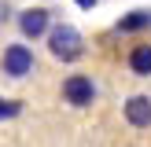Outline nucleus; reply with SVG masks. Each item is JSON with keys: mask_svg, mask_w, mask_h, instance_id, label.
<instances>
[{"mask_svg": "<svg viewBox=\"0 0 151 147\" xmlns=\"http://www.w3.org/2000/svg\"><path fill=\"white\" fill-rule=\"evenodd\" d=\"M48 51L59 59V63H78L81 51H85V41L74 26H48Z\"/></svg>", "mask_w": 151, "mask_h": 147, "instance_id": "f257e3e1", "label": "nucleus"}, {"mask_svg": "<svg viewBox=\"0 0 151 147\" xmlns=\"http://www.w3.org/2000/svg\"><path fill=\"white\" fill-rule=\"evenodd\" d=\"M37 66V55L29 44H7L4 55H0V70L7 74V77H29Z\"/></svg>", "mask_w": 151, "mask_h": 147, "instance_id": "f03ea898", "label": "nucleus"}, {"mask_svg": "<svg viewBox=\"0 0 151 147\" xmlns=\"http://www.w3.org/2000/svg\"><path fill=\"white\" fill-rule=\"evenodd\" d=\"M59 92H63V99L70 103V107H92L96 103V81L85 77V74H70Z\"/></svg>", "mask_w": 151, "mask_h": 147, "instance_id": "7ed1b4c3", "label": "nucleus"}, {"mask_svg": "<svg viewBox=\"0 0 151 147\" xmlns=\"http://www.w3.org/2000/svg\"><path fill=\"white\" fill-rule=\"evenodd\" d=\"M52 26V15L48 7H26V11L19 15V33L26 37V41H37V37H44Z\"/></svg>", "mask_w": 151, "mask_h": 147, "instance_id": "20e7f679", "label": "nucleus"}, {"mask_svg": "<svg viewBox=\"0 0 151 147\" xmlns=\"http://www.w3.org/2000/svg\"><path fill=\"white\" fill-rule=\"evenodd\" d=\"M125 121L133 129H151V96H129L125 99Z\"/></svg>", "mask_w": 151, "mask_h": 147, "instance_id": "39448f33", "label": "nucleus"}, {"mask_svg": "<svg viewBox=\"0 0 151 147\" xmlns=\"http://www.w3.org/2000/svg\"><path fill=\"white\" fill-rule=\"evenodd\" d=\"M125 63H129V74L151 77V44H133L129 55H125Z\"/></svg>", "mask_w": 151, "mask_h": 147, "instance_id": "423d86ee", "label": "nucleus"}, {"mask_svg": "<svg viewBox=\"0 0 151 147\" xmlns=\"http://www.w3.org/2000/svg\"><path fill=\"white\" fill-rule=\"evenodd\" d=\"M151 26V11H129L118 19V33H140Z\"/></svg>", "mask_w": 151, "mask_h": 147, "instance_id": "0eeeda50", "label": "nucleus"}, {"mask_svg": "<svg viewBox=\"0 0 151 147\" xmlns=\"http://www.w3.org/2000/svg\"><path fill=\"white\" fill-rule=\"evenodd\" d=\"M19 103H11V99H0V121H4V118H15V114H19Z\"/></svg>", "mask_w": 151, "mask_h": 147, "instance_id": "6e6552de", "label": "nucleus"}, {"mask_svg": "<svg viewBox=\"0 0 151 147\" xmlns=\"http://www.w3.org/2000/svg\"><path fill=\"white\" fill-rule=\"evenodd\" d=\"M11 19V4H7V0H0V22H7Z\"/></svg>", "mask_w": 151, "mask_h": 147, "instance_id": "1a4fd4ad", "label": "nucleus"}, {"mask_svg": "<svg viewBox=\"0 0 151 147\" xmlns=\"http://www.w3.org/2000/svg\"><path fill=\"white\" fill-rule=\"evenodd\" d=\"M74 4H81V7H96V0H74Z\"/></svg>", "mask_w": 151, "mask_h": 147, "instance_id": "9d476101", "label": "nucleus"}]
</instances>
